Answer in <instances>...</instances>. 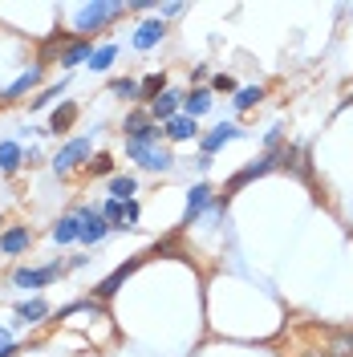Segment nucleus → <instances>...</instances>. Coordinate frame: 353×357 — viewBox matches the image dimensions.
I'll return each mask as SVG.
<instances>
[{"label": "nucleus", "instance_id": "nucleus-33", "mask_svg": "<svg viewBox=\"0 0 353 357\" xmlns=\"http://www.w3.org/2000/svg\"><path fill=\"white\" fill-rule=\"evenodd\" d=\"M17 354H21V345H17V341H8V345L0 349V357H17Z\"/></svg>", "mask_w": 353, "mask_h": 357}, {"label": "nucleus", "instance_id": "nucleus-23", "mask_svg": "<svg viewBox=\"0 0 353 357\" xmlns=\"http://www.w3.org/2000/svg\"><path fill=\"white\" fill-rule=\"evenodd\" d=\"M134 195H138V175H114L110 178V199H122V203H130Z\"/></svg>", "mask_w": 353, "mask_h": 357}, {"label": "nucleus", "instance_id": "nucleus-13", "mask_svg": "<svg viewBox=\"0 0 353 357\" xmlns=\"http://www.w3.org/2000/svg\"><path fill=\"white\" fill-rule=\"evenodd\" d=\"M41 77H45V66L24 69V73L17 77V82H13V86H4V89H0V102H4V106H8V102H21V98L29 93V89H37V86H41Z\"/></svg>", "mask_w": 353, "mask_h": 357}, {"label": "nucleus", "instance_id": "nucleus-22", "mask_svg": "<svg viewBox=\"0 0 353 357\" xmlns=\"http://www.w3.org/2000/svg\"><path fill=\"white\" fill-rule=\"evenodd\" d=\"M167 73H163V69H158V73H147V77H142V98H138V106H151V102H155L158 93H167Z\"/></svg>", "mask_w": 353, "mask_h": 357}, {"label": "nucleus", "instance_id": "nucleus-29", "mask_svg": "<svg viewBox=\"0 0 353 357\" xmlns=\"http://www.w3.org/2000/svg\"><path fill=\"white\" fill-rule=\"evenodd\" d=\"M86 175H110L114 178V155H93L89 158V167H86Z\"/></svg>", "mask_w": 353, "mask_h": 357}, {"label": "nucleus", "instance_id": "nucleus-18", "mask_svg": "<svg viewBox=\"0 0 353 357\" xmlns=\"http://www.w3.org/2000/svg\"><path fill=\"white\" fill-rule=\"evenodd\" d=\"M24 167V146L17 138H4L0 142V175H17Z\"/></svg>", "mask_w": 353, "mask_h": 357}, {"label": "nucleus", "instance_id": "nucleus-19", "mask_svg": "<svg viewBox=\"0 0 353 357\" xmlns=\"http://www.w3.org/2000/svg\"><path fill=\"white\" fill-rule=\"evenodd\" d=\"M45 317H53V309H49V301H41V296H29V301L17 305V321L21 325H41Z\"/></svg>", "mask_w": 353, "mask_h": 357}, {"label": "nucleus", "instance_id": "nucleus-32", "mask_svg": "<svg viewBox=\"0 0 353 357\" xmlns=\"http://www.w3.org/2000/svg\"><path fill=\"white\" fill-rule=\"evenodd\" d=\"M183 13H187V4H163L158 8V17H183Z\"/></svg>", "mask_w": 353, "mask_h": 357}, {"label": "nucleus", "instance_id": "nucleus-17", "mask_svg": "<svg viewBox=\"0 0 353 357\" xmlns=\"http://www.w3.org/2000/svg\"><path fill=\"white\" fill-rule=\"evenodd\" d=\"M93 49H98L93 41H82V37H73V41L66 45V53H61V69L69 73V69H77V66H89Z\"/></svg>", "mask_w": 353, "mask_h": 357}, {"label": "nucleus", "instance_id": "nucleus-14", "mask_svg": "<svg viewBox=\"0 0 353 357\" xmlns=\"http://www.w3.org/2000/svg\"><path fill=\"white\" fill-rule=\"evenodd\" d=\"M211 106H216L211 86H195V89H187V93H183V114H187V118H195V122L211 110Z\"/></svg>", "mask_w": 353, "mask_h": 357}, {"label": "nucleus", "instance_id": "nucleus-8", "mask_svg": "<svg viewBox=\"0 0 353 357\" xmlns=\"http://www.w3.org/2000/svg\"><path fill=\"white\" fill-rule=\"evenodd\" d=\"M236 138H243V126H236V122H220V126H211V130L199 134V155L216 158V151H223V146L236 142Z\"/></svg>", "mask_w": 353, "mask_h": 357}, {"label": "nucleus", "instance_id": "nucleus-20", "mask_svg": "<svg viewBox=\"0 0 353 357\" xmlns=\"http://www.w3.org/2000/svg\"><path fill=\"white\" fill-rule=\"evenodd\" d=\"M77 122V102H61L57 110H53V118H49V134H69V126Z\"/></svg>", "mask_w": 353, "mask_h": 357}, {"label": "nucleus", "instance_id": "nucleus-28", "mask_svg": "<svg viewBox=\"0 0 353 357\" xmlns=\"http://www.w3.org/2000/svg\"><path fill=\"white\" fill-rule=\"evenodd\" d=\"M329 357H353V333H333L329 345H325Z\"/></svg>", "mask_w": 353, "mask_h": 357}, {"label": "nucleus", "instance_id": "nucleus-7", "mask_svg": "<svg viewBox=\"0 0 353 357\" xmlns=\"http://www.w3.org/2000/svg\"><path fill=\"white\" fill-rule=\"evenodd\" d=\"M211 203H216V191H211V183H191L187 187V207H183V227H191V223H199L207 211H211Z\"/></svg>", "mask_w": 353, "mask_h": 357}, {"label": "nucleus", "instance_id": "nucleus-21", "mask_svg": "<svg viewBox=\"0 0 353 357\" xmlns=\"http://www.w3.org/2000/svg\"><path fill=\"white\" fill-rule=\"evenodd\" d=\"M264 93H268L264 86H240V89H236V98H232V106H236V114H248L252 106H260V102H264Z\"/></svg>", "mask_w": 353, "mask_h": 357}, {"label": "nucleus", "instance_id": "nucleus-3", "mask_svg": "<svg viewBox=\"0 0 353 357\" xmlns=\"http://www.w3.org/2000/svg\"><path fill=\"white\" fill-rule=\"evenodd\" d=\"M272 171H285V146H276V151H264L260 158H252L248 167H240L236 175L227 178V199H232V191H240V187H248V183H256V178L272 175Z\"/></svg>", "mask_w": 353, "mask_h": 357}, {"label": "nucleus", "instance_id": "nucleus-25", "mask_svg": "<svg viewBox=\"0 0 353 357\" xmlns=\"http://www.w3.org/2000/svg\"><path fill=\"white\" fill-rule=\"evenodd\" d=\"M114 61H118V45L106 41V45H98V49H93V57H89V69H93V73H106Z\"/></svg>", "mask_w": 353, "mask_h": 357}, {"label": "nucleus", "instance_id": "nucleus-30", "mask_svg": "<svg viewBox=\"0 0 353 357\" xmlns=\"http://www.w3.org/2000/svg\"><path fill=\"white\" fill-rule=\"evenodd\" d=\"M216 89H220V93H236V77H232V73H216V77H211V93H216Z\"/></svg>", "mask_w": 353, "mask_h": 357}, {"label": "nucleus", "instance_id": "nucleus-9", "mask_svg": "<svg viewBox=\"0 0 353 357\" xmlns=\"http://www.w3.org/2000/svg\"><path fill=\"white\" fill-rule=\"evenodd\" d=\"M163 41H167V21H163V17H151V21H142L130 33V45L138 53H151V49H158Z\"/></svg>", "mask_w": 353, "mask_h": 357}, {"label": "nucleus", "instance_id": "nucleus-5", "mask_svg": "<svg viewBox=\"0 0 353 357\" xmlns=\"http://www.w3.org/2000/svg\"><path fill=\"white\" fill-rule=\"evenodd\" d=\"M89 155H93V142H89L86 134H77V138L61 142V151L53 155V171H57V175H69V171H77V167H89Z\"/></svg>", "mask_w": 353, "mask_h": 357}, {"label": "nucleus", "instance_id": "nucleus-26", "mask_svg": "<svg viewBox=\"0 0 353 357\" xmlns=\"http://www.w3.org/2000/svg\"><path fill=\"white\" fill-rule=\"evenodd\" d=\"M66 89H69V73H66V77H61V82H57V86L41 89V93H37V98H33L29 106H33V110H45V106H49V102H57V98H61Z\"/></svg>", "mask_w": 353, "mask_h": 357}, {"label": "nucleus", "instance_id": "nucleus-12", "mask_svg": "<svg viewBox=\"0 0 353 357\" xmlns=\"http://www.w3.org/2000/svg\"><path fill=\"white\" fill-rule=\"evenodd\" d=\"M142 260H147V256H134V260H126V264H118L110 272V276H106V280H102V284H98V289H93V301H110L114 292L122 289V284H126V280H130V272L138 264H142Z\"/></svg>", "mask_w": 353, "mask_h": 357}, {"label": "nucleus", "instance_id": "nucleus-27", "mask_svg": "<svg viewBox=\"0 0 353 357\" xmlns=\"http://www.w3.org/2000/svg\"><path fill=\"white\" fill-rule=\"evenodd\" d=\"M98 207H102V215L110 220L114 231H118V227L126 223V203H122V199H106V203H98Z\"/></svg>", "mask_w": 353, "mask_h": 357}, {"label": "nucleus", "instance_id": "nucleus-36", "mask_svg": "<svg viewBox=\"0 0 353 357\" xmlns=\"http://www.w3.org/2000/svg\"><path fill=\"white\" fill-rule=\"evenodd\" d=\"M0 231H4V215H0Z\"/></svg>", "mask_w": 353, "mask_h": 357}, {"label": "nucleus", "instance_id": "nucleus-10", "mask_svg": "<svg viewBox=\"0 0 353 357\" xmlns=\"http://www.w3.org/2000/svg\"><path fill=\"white\" fill-rule=\"evenodd\" d=\"M33 248V227L29 223H13L0 231V256H24Z\"/></svg>", "mask_w": 353, "mask_h": 357}, {"label": "nucleus", "instance_id": "nucleus-4", "mask_svg": "<svg viewBox=\"0 0 353 357\" xmlns=\"http://www.w3.org/2000/svg\"><path fill=\"white\" fill-rule=\"evenodd\" d=\"M73 211H77V220H82V240H77V244L98 248V244H102V240L114 231L110 220L102 215V207H98V203H77Z\"/></svg>", "mask_w": 353, "mask_h": 357}, {"label": "nucleus", "instance_id": "nucleus-1", "mask_svg": "<svg viewBox=\"0 0 353 357\" xmlns=\"http://www.w3.org/2000/svg\"><path fill=\"white\" fill-rule=\"evenodd\" d=\"M122 13H130L122 0H89V4H77V13H73V37H82V41H93V33H106Z\"/></svg>", "mask_w": 353, "mask_h": 357}, {"label": "nucleus", "instance_id": "nucleus-24", "mask_svg": "<svg viewBox=\"0 0 353 357\" xmlns=\"http://www.w3.org/2000/svg\"><path fill=\"white\" fill-rule=\"evenodd\" d=\"M110 93L122 98V102H138V98H142V82H138V77H114Z\"/></svg>", "mask_w": 353, "mask_h": 357}, {"label": "nucleus", "instance_id": "nucleus-16", "mask_svg": "<svg viewBox=\"0 0 353 357\" xmlns=\"http://www.w3.org/2000/svg\"><path fill=\"white\" fill-rule=\"evenodd\" d=\"M49 240L53 244H77L82 240V220H77V211H66L61 220L49 227Z\"/></svg>", "mask_w": 353, "mask_h": 357}, {"label": "nucleus", "instance_id": "nucleus-31", "mask_svg": "<svg viewBox=\"0 0 353 357\" xmlns=\"http://www.w3.org/2000/svg\"><path fill=\"white\" fill-rule=\"evenodd\" d=\"M280 138H285V126H272V130L264 134V151H276V146H280Z\"/></svg>", "mask_w": 353, "mask_h": 357}, {"label": "nucleus", "instance_id": "nucleus-15", "mask_svg": "<svg viewBox=\"0 0 353 357\" xmlns=\"http://www.w3.org/2000/svg\"><path fill=\"white\" fill-rule=\"evenodd\" d=\"M199 122L195 118H187V114H179V118H171L167 126H163V138L167 142H199Z\"/></svg>", "mask_w": 353, "mask_h": 357}, {"label": "nucleus", "instance_id": "nucleus-2", "mask_svg": "<svg viewBox=\"0 0 353 357\" xmlns=\"http://www.w3.org/2000/svg\"><path fill=\"white\" fill-rule=\"evenodd\" d=\"M122 146H126V158H134L142 171H151V175H167V171H175V151L167 146V142H138V138H122Z\"/></svg>", "mask_w": 353, "mask_h": 357}, {"label": "nucleus", "instance_id": "nucleus-34", "mask_svg": "<svg viewBox=\"0 0 353 357\" xmlns=\"http://www.w3.org/2000/svg\"><path fill=\"white\" fill-rule=\"evenodd\" d=\"M191 82H207V66H195V69H191Z\"/></svg>", "mask_w": 353, "mask_h": 357}, {"label": "nucleus", "instance_id": "nucleus-35", "mask_svg": "<svg viewBox=\"0 0 353 357\" xmlns=\"http://www.w3.org/2000/svg\"><path fill=\"white\" fill-rule=\"evenodd\" d=\"M8 341H13V333H8V329H0V349H4Z\"/></svg>", "mask_w": 353, "mask_h": 357}, {"label": "nucleus", "instance_id": "nucleus-11", "mask_svg": "<svg viewBox=\"0 0 353 357\" xmlns=\"http://www.w3.org/2000/svg\"><path fill=\"white\" fill-rule=\"evenodd\" d=\"M183 93H187V89H167V93H158L155 102L147 106L158 126H167L171 118H179V114H183Z\"/></svg>", "mask_w": 353, "mask_h": 357}, {"label": "nucleus", "instance_id": "nucleus-6", "mask_svg": "<svg viewBox=\"0 0 353 357\" xmlns=\"http://www.w3.org/2000/svg\"><path fill=\"white\" fill-rule=\"evenodd\" d=\"M66 260H53V264H45V268H17L13 272V284L17 289H49V284H57L61 276H66Z\"/></svg>", "mask_w": 353, "mask_h": 357}]
</instances>
